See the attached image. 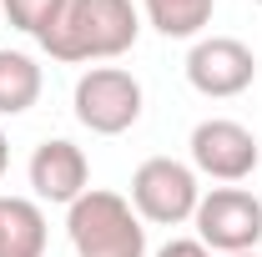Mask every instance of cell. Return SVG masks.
I'll use <instances>...</instances> for the list:
<instances>
[{
  "mask_svg": "<svg viewBox=\"0 0 262 257\" xmlns=\"http://www.w3.org/2000/svg\"><path fill=\"white\" fill-rule=\"evenodd\" d=\"M141 35V10L131 0H66L56 26L40 35V51L61 66H96L126 56Z\"/></svg>",
  "mask_w": 262,
  "mask_h": 257,
  "instance_id": "1",
  "label": "cell"
},
{
  "mask_svg": "<svg viewBox=\"0 0 262 257\" xmlns=\"http://www.w3.org/2000/svg\"><path fill=\"white\" fill-rule=\"evenodd\" d=\"M66 237L76 257H146V222L131 197L91 187L66 207Z\"/></svg>",
  "mask_w": 262,
  "mask_h": 257,
  "instance_id": "2",
  "label": "cell"
},
{
  "mask_svg": "<svg viewBox=\"0 0 262 257\" xmlns=\"http://www.w3.org/2000/svg\"><path fill=\"white\" fill-rule=\"evenodd\" d=\"M71 111L91 136H121L141 121V81L121 66H91L71 91Z\"/></svg>",
  "mask_w": 262,
  "mask_h": 257,
  "instance_id": "3",
  "label": "cell"
},
{
  "mask_svg": "<svg viewBox=\"0 0 262 257\" xmlns=\"http://www.w3.org/2000/svg\"><path fill=\"white\" fill-rule=\"evenodd\" d=\"M196 242L207 252H257L262 247V197H252L247 187H212L202 192L192 212Z\"/></svg>",
  "mask_w": 262,
  "mask_h": 257,
  "instance_id": "4",
  "label": "cell"
},
{
  "mask_svg": "<svg viewBox=\"0 0 262 257\" xmlns=\"http://www.w3.org/2000/svg\"><path fill=\"white\" fill-rule=\"evenodd\" d=\"M202 187H196V172L177 157H146L131 172V207L136 217L151 227H182L192 222Z\"/></svg>",
  "mask_w": 262,
  "mask_h": 257,
  "instance_id": "5",
  "label": "cell"
},
{
  "mask_svg": "<svg viewBox=\"0 0 262 257\" xmlns=\"http://www.w3.org/2000/svg\"><path fill=\"white\" fill-rule=\"evenodd\" d=\"M187 152H192V172L222 182V187L247 182V177L257 172V161H262L257 136L242 126V121H232V116H207V121H196Z\"/></svg>",
  "mask_w": 262,
  "mask_h": 257,
  "instance_id": "6",
  "label": "cell"
},
{
  "mask_svg": "<svg viewBox=\"0 0 262 257\" xmlns=\"http://www.w3.org/2000/svg\"><path fill=\"white\" fill-rule=\"evenodd\" d=\"M187 81L212 101H232L257 81V56L237 35H202L187 56Z\"/></svg>",
  "mask_w": 262,
  "mask_h": 257,
  "instance_id": "7",
  "label": "cell"
},
{
  "mask_svg": "<svg viewBox=\"0 0 262 257\" xmlns=\"http://www.w3.org/2000/svg\"><path fill=\"white\" fill-rule=\"evenodd\" d=\"M26 177H31L35 202H51V207H71L81 192H91V161L66 136H51V141L35 146Z\"/></svg>",
  "mask_w": 262,
  "mask_h": 257,
  "instance_id": "8",
  "label": "cell"
},
{
  "mask_svg": "<svg viewBox=\"0 0 262 257\" xmlns=\"http://www.w3.org/2000/svg\"><path fill=\"white\" fill-rule=\"evenodd\" d=\"M46 212L31 197H0V257H40L46 252Z\"/></svg>",
  "mask_w": 262,
  "mask_h": 257,
  "instance_id": "9",
  "label": "cell"
},
{
  "mask_svg": "<svg viewBox=\"0 0 262 257\" xmlns=\"http://www.w3.org/2000/svg\"><path fill=\"white\" fill-rule=\"evenodd\" d=\"M217 0H141V15L151 31H162L166 40H202V31L212 26Z\"/></svg>",
  "mask_w": 262,
  "mask_h": 257,
  "instance_id": "10",
  "label": "cell"
},
{
  "mask_svg": "<svg viewBox=\"0 0 262 257\" xmlns=\"http://www.w3.org/2000/svg\"><path fill=\"white\" fill-rule=\"evenodd\" d=\"M40 66L26 56V51H10L0 46V116H26L35 101H40Z\"/></svg>",
  "mask_w": 262,
  "mask_h": 257,
  "instance_id": "11",
  "label": "cell"
},
{
  "mask_svg": "<svg viewBox=\"0 0 262 257\" xmlns=\"http://www.w3.org/2000/svg\"><path fill=\"white\" fill-rule=\"evenodd\" d=\"M0 10H5V20L15 26V31H26V35H40L56 26V15L66 10V0H0Z\"/></svg>",
  "mask_w": 262,
  "mask_h": 257,
  "instance_id": "12",
  "label": "cell"
},
{
  "mask_svg": "<svg viewBox=\"0 0 262 257\" xmlns=\"http://www.w3.org/2000/svg\"><path fill=\"white\" fill-rule=\"evenodd\" d=\"M157 257H212L196 237H171L166 247H157Z\"/></svg>",
  "mask_w": 262,
  "mask_h": 257,
  "instance_id": "13",
  "label": "cell"
},
{
  "mask_svg": "<svg viewBox=\"0 0 262 257\" xmlns=\"http://www.w3.org/2000/svg\"><path fill=\"white\" fill-rule=\"evenodd\" d=\"M10 172V141H5V131H0V177Z\"/></svg>",
  "mask_w": 262,
  "mask_h": 257,
  "instance_id": "14",
  "label": "cell"
},
{
  "mask_svg": "<svg viewBox=\"0 0 262 257\" xmlns=\"http://www.w3.org/2000/svg\"><path fill=\"white\" fill-rule=\"evenodd\" d=\"M232 257H262V252H232Z\"/></svg>",
  "mask_w": 262,
  "mask_h": 257,
  "instance_id": "15",
  "label": "cell"
}]
</instances>
